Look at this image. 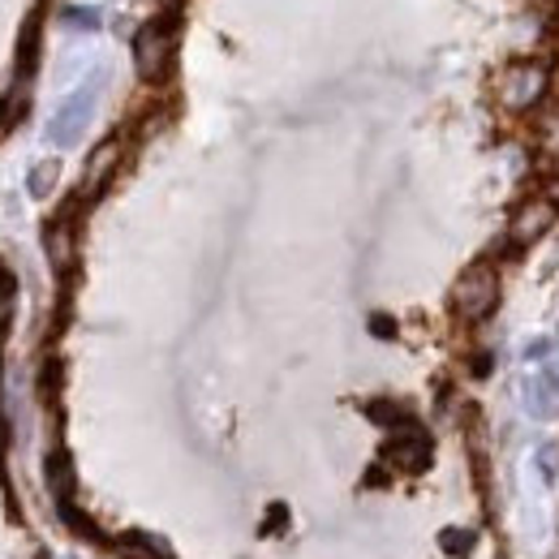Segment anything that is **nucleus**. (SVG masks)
<instances>
[{
	"label": "nucleus",
	"instance_id": "nucleus-4",
	"mask_svg": "<svg viewBox=\"0 0 559 559\" xmlns=\"http://www.w3.org/2000/svg\"><path fill=\"white\" fill-rule=\"evenodd\" d=\"M134 57H139L142 78H159V70L173 57V26L168 22H151L139 35V44H134Z\"/></svg>",
	"mask_w": 559,
	"mask_h": 559
},
{
	"label": "nucleus",
	"instance_id": "nucleus-5",
	"mask_svg": "<svg viewBox=\"0 0 559 559\" xmlns=\"http://www.w3.org/2000/svg\"><path fill=\"white\" fill-rule=\"evenodd\" d=\"M525 409L534 418H556L559 414V366H538V374L525 383Z\"/></svg>",
	"mask_w": 559,
	"mask_h": 559
},
{
	"label": "nucleus",
	"instance_id": "nucleus-7",
	"mask_svg": "<svg viewBox=\"0 0 559 559\" xmlns=\"http://www.w3.org/2000/svg\"><path fill=\"white\" fill-rule=\"evenodd\" d=\"M547 353H556V341H534V345L525 349V357H530V361H543Z\"/></svg>",
	"mask_w": 559,
	"mask_h": 559
},
{
	"label": "nucleus",
	"instance_id": "nucleus-2",
	"mask_svg": "<svg viewBox=\"0 0 559 559\" xmlns=\"http://www.w3.org/2000/svg\"><path fill=\"white\" fill-rule=\"evenodd\" d=\"M452 301H456V314H461V319L483 323L490 310L499 306V276H495V267H490V263H474L465 276L456 280Z\"/></svg>",
	"mask_w": 559,
	"mask_h": 559
},
{
	"label": "nucleus",
	"instance_id": "nucleus-3",
	"mask_svg": "<svg viewBox=\"0 0 559 559\" xmlns=\"http://www.w3.org/2000/svg\"><path fill=\"white\" fill-rule=\"evenodd\" d=\"M556 219L559 207L551 199H525L521 207L512 211V219H508V241L512 246H534L538 237H547L556 228Z\"/></svg>",
	"mask_w": 559,
	"mask_h": 559
},
{
	"label": "nucleus",
	"instance_id": "nucleus-1",
	"mask_svg": "<svg viewBox=\"0 0 559 559\" xmlns=\"http://www.w3.org/2000/svg\"><path fill=\"white\" fill-rule=\"evenodd\" d=\"M551 91V70L543 61H512L495 78V99L503 112H530L547 99Z\"/></svg>",
	"mask_w": 559,
	"mask_h": 559
},
{
	"label": "nucleus",
	"instance_id": "nucleus-6",
	"mask_svg": "<svg viewBox=\"0 0 559 559\" xmlns=\"http://www.w3.org/2000/svg\"><path fill=\"white\" fill-rule=\"evenodd\" d=\"M534 465L543 469V483H547V487H556L559 483V448L556 443H543V448L534 452Z\"/></svg>",
	"mask_w": 559,
	"mask_h": 559
}]
</instances>
